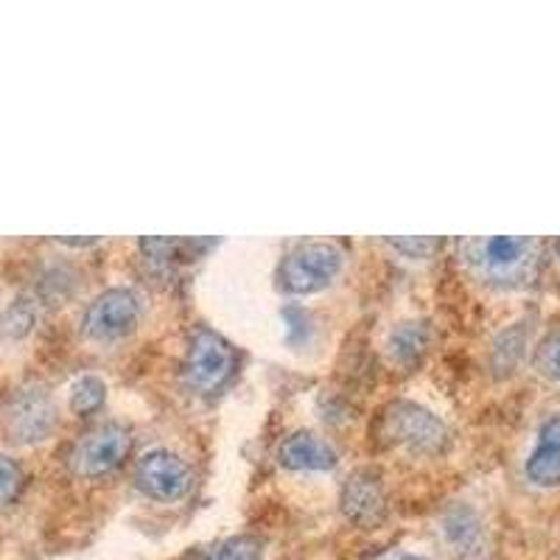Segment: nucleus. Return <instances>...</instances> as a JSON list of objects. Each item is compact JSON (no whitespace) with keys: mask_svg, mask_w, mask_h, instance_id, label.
Instances as JSON below:
<instances>
[{"mask_svg":"<svg viewBox=\"0 0 560 560\" xmlns=\"http://www.w3.org/2000/svg\"><path fill=\"white\" fill-rule=\"evenodd\" d=\"M57 427V407L51 395L43 387H23L12 395L7 407V432L12 434L14 443L32 446L51 438Z\"/></svg>","mask_w":560,"mask_h":560,"instance_id":"6e6552de","label":"nucleus"},{"mask_svg":"<svg viewBox=\"0 0 560 560\" xmlns=\"http://www.w3.org/2000/svg\"><path fill=\"white\" fill-rule=\"evenodd\" d=\"M20 485H23L20 465L12 457H7V454H0V504L12 502L18 497Z\"/></svg>","mask_w":560,"mask_h":560,"instance_id":"aec40b11","label":"nucleus"},{"mask_svg":"<svg viewBox=\"0 0 560 560\" xmlns=\"http://www.w3.org/2000/svg\"><path fill=\"white\" fill-rule=\"evenodd\" d=\"M527 353V331H524V325H513L508 331H502L493 342V368L497 373H513L518 368V362Z\"/></svg>","mask_w":560,"mask_h":560,"instance_id":"4468645a","label":"nucleus"},{"mask_svg":"<svg viewBox=\"0 0 560 560\" xmlns=\"http://www.w3.org/2000/svg\"><path fill=\"white\" fill-rule=\"evenodd\" d=\"M429 345V325L427 323H401L395 325L393 334H389V359L395 364H401V368H412L420 357H423V350Z\"/></svg>","mask_w":560,"mask_h":560,"instance_id":"ddd939ff","label":"nucleus"},{"mask_svg":"<svg viewBox=\"0 0 560 560\" xmlns=\"http://www.w3.org/2000/svg\"><path fill=\"white\" fill-rule=\"evenodd\" d=\"M233 364H236V350L230 348L228 339L202 328L194 334L188 353H185V378L194 389L213 393L228 382Z\"/></svg>","mask_w":560,"mask_h":560,"instance_id":"0eeeda50","label":"nucleus"},{"mask_svg":"<svg viewBox=\"0 0 560 560\" xmlns=\"http://www.w3.org/2000/svg\"><path fill=\"white\" fill-rule=\"evenodd\" d=\"M345 264V253L334 242H303L283 258L278 283L289 294H317L334 283Z\"/></svg>","mask_w":560,"mask_h":560,"instance_id":"7ed1b4c3","label":"nucleus"},{"mask_svg":"<svg viewBox=\"0 0 560 560\" xmlns=\"http://www.w3.org/2000/svg\"><path fill=\"white\" fill-rule=\"evenodd\" d=\"M378 434L389 446L407 448L409 454H418V457H438L446 452L448 440H452L440 415L415 401L389 404L378 420Z\"/></svg>","mask_w":560,"mask_h":560,"instance_id":"f03ea898","label":"nucleus"},{"mask_svg":"<svg viewBox=\"0 0 560 560\" xmlns=\"http://www.w3.org/2000/svg\"><path fill=\"white\" fill-rule=\"evenodd\" d=\"M210 560H264V547L253 535H236L219 544Z\"/></svg>","mask_w":560,"mask_h":560,"instance_id":"f3484780","label":"nucleus"},{"mask_svg":"<svg viewBox=\"0 0 560 560\" xmlns=\"http://www.w3.org/2000/svg\"><path fill=\"white\" fill-rule=\"evenodd\" d=\"M104 398H107V387H104L102 378L82 376L70 389V409L77 415H90L102 409Z\"/></svg>","mask_w":560,"mask_h":560,"instance_id":"2eb2a0df","label":"nucleus"},{"mask_svg":"<svg viewBox=\"0 0 560 560\" xmlns=\"http://www.w3.org/2000/svg\"><path fill=\"white\" fill-rule=\"evenodd\" d=\"M370 560H429V558H423V555L404 552V549H384V552L373 555Z\"/></svg>","mask_w":560,"mask_h":560,"instance_id":"412c9836","label":"nucleus"},{"mask_svg":"<svg viewBox=\"0 0 560 560\" xmlns=\"http://www.w3.org/2000/svg\"><path fill=\"white\" fill-rule=\"evenodd\" d=\"M337 448L314 432H294L278 446V463L287 471H331Z\"/></svg>","mask_w":560,"mask_h":560,"instance_id":"f8f14e48","label":"nucleus"},{"mask_svg":"<svg viewBox=\"0 0 560 560\" xmlns=\"http://www.w3.org/2000/svg\"><path fill=\"white\" fill-rule=\"evenodd\" d=\"M558 255H560V242H558Z\"/></svg>","mask_w":560,"mask_h":560,"instance_id":"4be33fe9","label":"nucleus"},{"mask_svg":"<svg viewBox=\"0 0 560 560\" xmlns=\"http://www.w3.org/2000/svg\"><path fill=\"white\" fill-rule=\"evenodd\" d=\"M140 319V300L132 289H107L88 306L82 319L84 337L113 342L135 331Z\"/></svg>","mask_w":560,"mask_h":560,"instance_id":"423d86ee","label":"nucleus"},{"mask_svg":"<svg viewBox=\"0 0 560 560\" xmlns=\"http://www.w3.org/2000/svg\"><path fill=\"white\" fill-rule=\"evenodd\" d=\"M135 485L143 497L154 499V502H179L183 497H188L194 477L183 457L168 448H154L138 459Z\"/></svg>","mask_w":560,"mask_h":560,"instance_id":"39448f33","label":"nucleus"},{"mask_svg":"<svg viewBox=\"0 0 560 560\" xmlns=\"http://www.w3.org/2000/svg\"><path fill=\"white\" fill-rule=\"evenodd\" d=\"M132 438L118 423H104L77 440V446L70 448L68 465L77 477L96 479L104 474H113L118 465L127 459Z\"/></svg>","mask_w":560,"mask_h":560,"instance_id":"20e7f679","label":"nucleus"},{"mask_svg":"<svg viewBox=\"0 0 560 560\" xmlns=\"http://www.w3.org/2000/svg\"><path fill=\"white\" fill-rule=\"evenodd\" d=\"M440 535L446 544L452 560H490L493 558V544L485 527L482 516L471 504L454 502L443 510L440 516Z\"/></svg>","mask_w":560,"mask_h":560,"instance_id":"1a4fd4ad","label":"nucleus"},{"mask_svg":"<svg viewBox=\"0 0 560 560\" xmlns=\"http://www.w3.org/2000/svg\"><path fill=\"white\" fill-rule=\"evenodd\" d=\"M32 323H34V312L26 300H18V303H12V306L7 308V314H3V319H0L3 331L12 334V337H23V334L32 328Z\"/></svg>","mask_w":560,"mask_h":560,"instance_id":"6ab92c4d","label":"nucleus"},{"mask_svg":"<svg viewBox=\"0 0 560 560\" xmlns=\"http://www.w3.org/2000/svg\"><path fill=\"white\" fill-rule=\"evenodd\" d=\"M533 364L535 370L547 378V382L560 384V331L549 334V337L541 339V345L535 348Z\"/></svg>","mask_w":560,"mask_h":560,"instance_id":"dca6fc26","label":"nucleus"},{"mask_svg":"<svg viewBox=\"0 0 560 560\" xmlns=\"http://www.w3.org/2000/svg\"><path fill=\"white\" fill-rule=\"evenodd\" d=\"M389 247L395 253H401L404 258H412V261H423V258H432L440 249V238H427V236H404V238H387Z\"/></svg>","mask_w":560,"mask_h":560,"instance_id":"a211bd4d","label":"nucleus"},{"mask_svg":"<svg viewBox=\"0 0 560 560\" xmlns=\"http://www.w3.org/2000/svg\"><path fill=\"white\" fill-rule=\"evenodd\" d=\"M524 479L538 490L560 488V412L547 415L524 459Z\"/></svg>","mask_w":560,"mask_h":560,"instance_id":"9b49d317","label":"nucleus"},{"mask_svg":"<svg viewBox=\"0 0 560 560\" xmlns=\"http://www.w3.org/2000/svg\"><path fill=\"white\" fill-rule=\"evenodd\" d=\"M465 267L493 289H524L538 275L541 244L535 238L493 236L459 244Z\"/></svg>","mask_w":560,"mask_h":560,"instance_id":"f257e3e1","label":"nucleus"},{"mask_svg":"<svg viewBox=\"0 0 560 560\" xmlns=\"http://www.w3.org/2000/svg\"><path fill=\"white\" fill-rule=\"evenodd\" d=\"M339 508H342L345 518L350 524H357L362 529H376L378 524H384L389 513L382 479L373 471H357L342 485Z\"/></svg>","mask_w":560,"mask_h":560,"instance_id":"9d476101","label":"nucleus"}]
</instances>
